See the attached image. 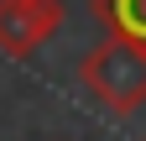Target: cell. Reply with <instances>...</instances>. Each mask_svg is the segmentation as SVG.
Wrapping results in <instances>:
<instances>
[{"mask_svg": "<svg viewBox=\"0 0 146 141\" xmlns=\"http://www.w3.org/2000/svg\"><path fill=\"white\" fill-rule=\"evenodd\" d=\"M78 84L99 104L131 115L146 104V42H131V37H104L94 52H84L78 63Z\"/></svg>", "mask_w": 146, "mask_h": 141, "instance_id": "6da1fadb", "label": "cell"}, {"mask_svg": "<svg viewBox=\"0 0 146 141\" xmlns=\"http://www.w3.org/2000/svg\"><path fill=\"white\" fill-rule=\"evenodd\" d=\"M63 26V0H0V52L31 58Z\"/></svg>", "mask_w": 146, "mask_h": 141, "instance_id": "7a4b0ae2", "label": "cell"}, {"mask_svg": "<svg viewBox=\"0 0 146 141\" xmlns=\"http://www.w3.org/2000/svg\"><path fill=\"white\" fill-rule=\"evenodd\" d=\"M99 16H104L110 37L146 42V0H99Z\"/></svg>", "mask_w": 146, "mask_h": 141, "instance_id": "3957f363", "label": "cell"}]
</instances>
